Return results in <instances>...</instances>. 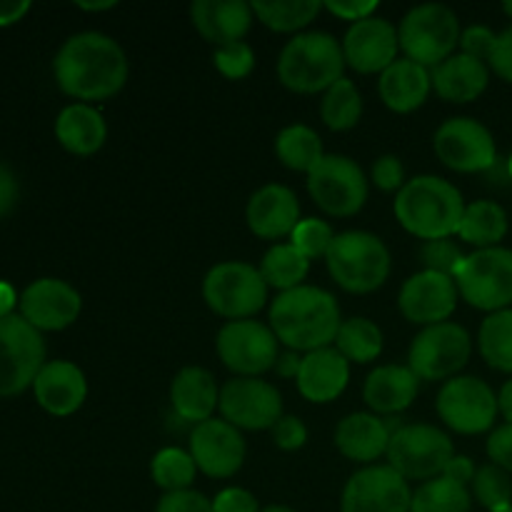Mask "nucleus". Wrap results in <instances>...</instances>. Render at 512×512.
Wrapping results in <instances>:
<instances>
[{"mask_svg":"<svg viewBox=\"0 0 512 512\" xmlns=\"http://www.w3.org/2000/svg\"><path fill=\"white\" fill-rule=\"evenodd\" d=\"M508 173H510V178H512V155H510V160H508Z\"/></svg>","mask_w":512,"mask_h":512,"instance_id":"nucleus-62","label":"nucleus"},{"mask_svg":"<svg viewBox=\"0 0 512 512\" xmlns=\"http://www.w3.org/2000/svg\"><path fill=\"white\" fill-rule=\"evenodd\" d=\"M45 365V343L23 315L0 318V398L23 393Z\"/></svg>","mask_w":512,"mask_h":512,"instance_id":"nucleus-11","label":"nucleus"},{"mask_svg":"<svg viewBox=\"0 0 512 512\" xmlns=\"http://www.w3.org/2000/svg\"><path fill=\"white\" fill-rule=\"evenodd\" d=\"M218 400L220 390L213 373L198 368V365H188L180 370L170 385V405L185 423L200 425L213 418V413L218 410Z\"/></svg>","mask_w":512,"mask_h":512,"instance_id":"nucleus-27","label":"nucleus"},{"mask_svg":"<svg viewBox=\"0 0 512 512\" xmlns=\"http://www.w3.org/2000/svg\"><path fill=\"white\" fill-rule=\"evenodd\" d=\"M495 512H512V505H510V508H503V510H495Z\"/></svg>","mask_w":512,"mask_h":512,"instance_id":"nucleus-63","label":"nucleus"},{"mask_svg":"<svg viewBox=\"0 0 512 512\" xmlns=\"http://www.w3.org/2000/svg\"><path fill=\"white\" fill-rule=\"evenodd\" d=\"M340 45L348 68L363 75L383 73L398 60V28L390 20L373 15L350 25Z\"/></svg>","mask_w":512,"mask_h":512,"instance_id":"nucleus-20","label":"nucleus"},{"mask_svg":"<svg viewBox=\"0 0 512 512\" xmlns=\"http://www.w3.org/2000/svg\"><path fill=\"white\" fill-rule=\"evenodd\" d=\"M360 115H363V98L353 80L340 78L338 83L325 90L323 103H320V118L330 130L343 133V130L355 128L360 123Z\"/></svg>","mask_w":512,"mask_h":512,"instance_id":"nucleus-39","label":"nucleus"},{"mask_svg":"<svg viewBox=\"0 0 512 512\" xmlns=\"http://www.w3.org/2000/svg\"><path fill=\"white\" fill-rule=\"evenodd\" d=\"M470 495L483 505L485 510L495 512L510 508L512 505V483L510 473H505L498 465L488 463L478 468L473 483H470Z\"/></svg>","mask_w":512,"mask_h":512,"instance_id":"nucleus-41","label":"nucleus"},{"mask_svg":"<svg viewBox=\"0 0 512 512\" xmlns=\"http://www.w3.org/2000/svg\"><path fill=\"white\" fill-rule=\"evenodd\" d=\"M473 353L470 333L458 323H438L423 328L415 335L408 353V368L418 375V380L438 383L458 378L460 370L468 365Z\"/></svg>","mask_w":512,"mask_h":512,"instance_id":"nucleus-10","label":"nucleus"},{"mask_svg":"<svg viewBox=\"0 0 512 512\" xmlns=\"http://www.w3.org/2000/svg\"><path fill=\"white\" fill-rule=\"evenodd\" d=\"M300 365H303V355L295 353V350H285V353H280L278 360H275V370H278L280 378L285 380L290 378L298 380Z\"/></svg>","mask_w":512,"mask_h":512,"instance_id":"nucleus-56","label":"nucleus"},{"mask_svg":"<svg viewBox=\"0 0 512 512\" xmlns=\"http://www.w3.org/2000/svg\"><path fill=\"white\" fill-rule=\"evenodd\" d=\"M470 508H473L470 490L445 475L420 485L410 500V512H470Z\"/></svg>","mask_w":512,"mask_h":512,"instance_id":"nucleus-37","label":"nucleus"},{"mask_svg":"<svg viewBox=\"0 0 512 512\" xmlns=\"http://www.w3.org/2000/svg\"><path fill=\"white\" fill-rule=\"evenodd\" d=\"M433 90L448 103H470L485 93L490 83L488 63L465 53L450 55L445 63L433 68Z\"/></svg>","mask_w":512,"mask_h":512,"instance_id":"nucleus-30","label":"nucleus"},{"mask_svg":"<svg viewBox=\"0 0 512 512\" xmlns=\"http://www.w3.org/2000/svg\"><path fill=\"white\" fill-rule=\"evenodd\" d=\"M80 293L58 278H40L20 295V315L35 330H63L78 320Z\"/></svg>","mask_w":512,"mask_h":512,"instance_id":"nucleus-21","label":"nucleus"},{"mask_svg":"<svg viewBox=\"0 0 512 512\" xmlns=\"http://www.w3.org/2000/svg\"><path fill=\"white\" fill-rule=\"evenodd\" d=\"M335 348L348 363L368 365L383 353V330L368 318L343 320L335 338Z\"/></svg>","mask_w":512,"mask_h":512,"instance_id":"nucleus-36","label":"nucleus"},{"mask_svg":"<svg viewBox=\"0 0 512 512\" xmlns=\"http://www.w3.org/2000/svg\"><path fill=\"white\" fill-rule=\"evenodd\" d=\"M78 8H83V10H110V8H115V3H113V0H108V3H78Z\"/></svg>","mask_w":512,"mask_h":512,"instance_id":"nucleus-59","label":"nucleus"},{"mask_svg":"<svg viewBox=\"0 0 512 512\" xmlns=\"http://www.w3.org/2000/svg\"><path fill=\"white\" fill-rule=\"evenodd\" d=\"M418 375L408 365H380L368 375L363 400L375 415L403 413L418 395Z\"/></svg>","mask_w":512,"mask_h":512,"instance_id":"nucleus-28","label":"nucleus"},{"mask_svg":"<svg viewBox=\"0 0 512 512\" xmlns=\"http://www.w3.org/2000/svg\"><path fill=\"white\" fill-rule=\"evenodd\" d=\"M195 473H198V465H195L193 455L180 448H163L160 453H155L153 463H150L153 483L163 488L165 493L190 490Z\"/></svg>","mask_w":512,"mask_h":512,"instance_id":"nucleus-40","label":"nucleus"},{"mask_svg":"<svg viewBox=\"0 0 512 512\" xmlns=\"http://www.w3.org/2000/svg\"><path fill=\"white\" fill-rule=\"evenodd\" d=\"M390 428L375 413H350L335 428V448L340 455L360 465H373L380 455H388Z\"/></svg>","mask_w":512,"mask_h":512,"instance_id":"nucleus-26","label":"nucleus"},{"mask_svg":"<svg viewBox=\"0 0 512 512\" xmlns=\"http://www.w3.org/2000/svg\"><path fill=\"white\" fill-rule=\"evenodd\" d=\"M475 473H478V468H475L473 460H470L468 455H453V460H450V463L445 465V470H443L445 478L455 480V483L465 485V488L473 483Z\"/></svg>","mask_w":512,"mask_h":512,"instance_id":"nucleus-54","label":"nucleus"},{"mask_svg":"<svg viewBox=\"0 0 512 512\" xmlns=\"http://www.w3.org/2000/svg\"><path fill=\"white\" fill-rule=\"evenodd\" d=\"M275 153L278 160L290 170L308 175L320 160L325 158L323 153V140L308 125H288L278 133L275 138Z\"/></svg>","mask_w":512,"mask_h":512,"instance_id":"nucleus-34","label":"nucleus"},{"mask_svg":"<svg viewBox=\"0 0 512 512\" xmlns=\"http://www.w3.org/2000/svg\"><path fill=\"white\" fill-rule=\"evenodd\" d=\"M458 298V285L453 278L433 270H420L410 275L400 288L398 308L405 320L430 328V325L448 323L458 308Z\"/></svg>","mask_w":512,"mask_h":512,"instance_id":"nucleus-18","label":"nucleus"},{"mask_svg":"<svg viewBox=\"0 0 512 512\" xmlns=\"http://www.w3.org/2000/svg\"><path fill=\"white\" fill-rule=\"evenodd\" d=\"M488 458L493 465L503 468L505 473H512V425L505 423L495 428L488 438Z\"/></svg>","mask_w":512,"mask_h":512,"instance_id":"nucleus-50","label":"nucleus"},{"mask_svg":"<svg viewBox=\"0 0 512 512\" xmlns=\"http://www.w3.org/2000/svg\"><path fill=\"white\" fill-rule=\"evenodd\" d=\"M55 138L68 153L93 155L108 140V125L98 108L88 103H73L60 110L55 120Z\"/></svg>","mask_w":512,"mask_h":512,"instance_id":"nucleus-31","label":"nucleus"},{"mask_svg":"<svg viewBox=\"0 0 512 512\" xmlns=\"http://www.w3.org/2000/svg\"><path fill=\"white\" fill-rule=\"evenodd\" d=\"M55 80L75 100H108L128 80V58L118 40L85 30L63 43L55 55Z\"/></svg>","mask_w":512,"mask_h":512,"instance_id":"nucleus-1","label":"nucleus"},{"mask_svg":"<svg viewBox=\"0 0 512 512\" xmlns=\"http://www.w3.org/2000/svg\"><path fill=\"white\" fill-rule=\"evenodd\" d=\"M460 20L448 5L425 3L410 10L398 28L400 50L405 58L423 68H438L440 63L455 55L460 45Z\"/></svg>","mask_w":512,"mask_h":512,"instance_id":"nucleus-6","label":"nucleus"},{"mask_svg":"<svg viewBox=\"0 0 512 512\" xmlns=\"http://www.w3.org/2000/svg\"><path fill=\"white\" fill-rule=\"evenodd\" d=\"M435 155L458 173H483L498 160L493 133L475 118H450L435 133Z\"/></svg>","mask_w":512,"mask_h":512,"instance_id":"nucleus-16","label":"nucleus"},{"mask_svg":"<svg viewBox=\"0 0 512 512\" xmlns=\"http://www.w3.org/2000/svg\"><path fill=\"white\" fill-rule=\"evenodd\" d=\"M268 283L260 275V268L228 260L208 270L203 280V298L215 315L233 320H250L268 303Z\"/></svg>","mask_w":512,"mask_h":512,"instance_id":"nucleus-7","label":"nucleus"},{"mask_svg":"<svg viewBox=\"0 0 512 512\" xmlns=\"http://www.w3.org/2000/svg\"><path fill=\"white\" fill-rule=\"evenodd\" d=\"M498 410H500V415H503V418L512 425V380H508V383L503 385V390H500Z\"/></svg>","mask_w":512,"mask_h":512,"instance_id":"nucleus-57","label":"nucleus"},{"mask_svg":"<svg viewBox=\"0 0 512 512\" xmlns=\"http://www.w3.org/2000/svg\"><path fill=\"white\" fill-rule=\"evenodd\" d=\"M333 240H335L333 228H330L325 220H318V218L300 220L298 228H295L293 235H290V243H293L308 260L325 258L330 245H333Z\"/></svg>","mask_w":512,"mask_h":512,"instance_id":"nucleus-42","label":"nucleus"},{"mask_svg":"<svg viewBox=\"0 0 512 512\" xmlns=\"http://www.w3.org/2000/svg\"><path fill=\"white\" fill-rule=\"evenodd\" d=\"M408 480L390 465H365L345 483L340 512H410Z\"/></svg>","mask_w":512,"mask_h":512,"instance_id":"nucleus-17","label":"nucleus"},{"mask_svg":"<svg viewBox=\"0 0 512 512\" xmlns=\"http://www.w3.org/2000/svg\"><path fill=\"white\" fill-rule=\"evenodd\" d=\"M245 218H248V228L253 230V235L263 240H278L285 238V235H293V230L300 223L298 195L285 188V185H263V188L250 195Z\"/></svg>","mask_w":512,"mask_h":512,"instance_id":"nucleus-22","label":"nucleus"},{"mask_svg":"<svg viewBox=\"0 0 512 512\" xmlns=\"http://www.w3.org/2000/svg\"><path fill=\"white\" fill-rule=\"evenodd\" d=\"M190 455L203 475L215 480L233 478L245 460V440L235 425L223 418H210L190 433Z\"/></svg>","mask_w":512,"mask_h":512,"instance_id":"nucleus-19","label":"nucleus"},{"mask_svg":"<svg viewBox=\"0 0 512 512\" xmlns=\"http://www.w3.org/2000/svg\"><path fill=\"white\" fill-rule=\"evenodd\" d=\"M340 305L333 293L315 285L280 293L270 305V330L278 343H283L295 353H313V350L330 348L338 338Z\"/></svg>","mask_w":512,"mask_h":512,"instance_id":"nucleus-2","label":"nucleus"},{"mask_svg":"<svg viewBox=\"0 0 512 512\" xmlns=\"http://www.w3.org/2000/svg\"><path fill=\"white\" fill-rule=\"evenodd\" d=\"M15 203H18V180L8 165L0 163V218H5Z\"/></svg>","mask_w":512,"mask_h":512,"instance_id":"nucleus-53","label":"nucleus"},{"mask_svg":"<svg viewBox=\"0 0 512 512\" xmlns=\"http://www.w3.org/2000/svg\"><path fill=\"white\" fill-rule=\"evenodd\" d=\"M373 183L385 193H393L405 185V168L398 155H380L373 165Z\"/></svg>","mask_w":512,"mask_h":512,"instance_id":"nucleus-47","label":"nucleus"},{"mask_svg":"<svg viewBox=\"0 0 512 512\" xmlns=\"http://www.w3.org/2000/svg\"><path fill=\"white\" fill-rule=\"evenodd\" d=\"M215 68L230 80H243L253 73L255 68V53L245 40L240 43L223 45V48L215 50Z\"/></svg>","mask_w":512,"mask_h":512,"instance_id":"nucleus-44","label":"nucleus"},{"mask_svg":"<svg viewBox=\"0 0 512 512\" xmlns=\"http://www.w3.org/2000/svg\"><path fill=\"white\" fill-rule=\"evenodd\" d=\"M323 8H328L330 13L338 15L340 20L360 23V20L373 18V15L378 13V0H368V3H363V0H328Z\"/></svg>","mask_w":512,"mask_h":512,"instance_id":"nucleus-51","label":"nucleus"},{"mask_svg":"<svg viewBox=\"0 0 512 512\" xmlns=\"http://www.w3.org/2000/svg\"><path fill=\"white\" fill-rule=\"evenodd\" d=\"M505 235H508V213L503 205L493 203V200H475V203L465 205L458 228V238L463 243L475 245L478 250L498 248Z\"/></svg>","mask_w":512,"mask_h":512,"instance_id":"nucleus-32","label":"nucleus"},{"mask_svg":"<svg viewBox=\"0 0 512 512\" xmlns=\"http://www.w3.org/2000/svg\"><path fill=\"white\" fill-rule=\"evenodd\" d=\"M218 410L238 430H273L283 418V398L268 380L233 378L220 388Z\"/></svg>","mask_w":512,"mask_h":512,"instance_id":"nucleus-15","label":"nucleus"},{"mask_svg":"<svg viewBox=\"0 0 512 512\" xmlns=\"http://www.w3.org/2000/svg\"><path fill=\"white\" fill-rule=\"evenodd\" d=\"M343 45L330 33H298L278 58V80L300 95L325 93L343 78Z\"/></svg>","mask_w":512,"mask_h":512,"instance_id":"nucleus-4","label":"nucleus"},{"mask_svg":"<svg viewBox=\"0 0 512 512\" xmlns=\"http://www.w3.org/2000/svg\"><path fill=\"white\" fill-rule=\"evenodd\" d=\"M503 10L512 18V0H508V3H503Z\"/></svg>","mask_w":512,"mask_h":512,"instance_id":"nucleus-61","label":"nucleus"},{"mask_svg":"<svg viewBox=\"0 0 512 512\" xmlns=\"http://www.w3.org/2000/svg\"><path fill=\"white\" fill-rule=\"evenodd\" d=\"M488 65L493 68V73H498V78H503L505 83H512V25L498 35Z\"/></svg>","mask_w":512,"mask_h":512,"instance_id":"nucleus-52","label":"nucleus"},{"mask_svg":"<svg viewBox=\"0 0 512 512\" xmlns=\"http://www.w3.org/2000/svg\"><path fill=\"white\" fill-rule=\"evenodd\" d=\"M30 10L28 0H0V28L13 25L23 20V15Z\"/></svg>","mask_w":512,"mask_h":512,"instance_id":"nucleus-55","label":"nucleus"},{"mask_svg":"<svg viewBox=\"0 0 512 512\" xmlns=\"http://www.w3.org/2000/svg\"><path fill=\"white\" fill-rule=\"evenodd\" d=\"M308 193L323 213L350 218L368 200V178L348 155H325L308 173Z\"/></svg>","mask_w":512,"mask_h":512,"instance_id":"nucleus-12","label":"nucleus"},{"mask_svg":"<svg viewBox=\"0 0 512 512\" xmlns=\"http://www.w3.org/2000/svg\"><path fill=\"white\" fill-rule=\"evenodd\" d=\"M155 512H213V500L198 490H178V493H165Z\"/></svg>","mask_w":512,"mask_h":512,"instance_id":"nucleus-46","label":"nucleus"},{"mask_svg":"<svg viewBox=\"0 0 512 512\" xmlns=\"http://www.w3.org/2000/svg\"><path fill=\"white\" fill-rule=\"evenodd\" d=\"M250 5L255 18L275 33H298L323 10V3L318 0H255Z\"/></svg>","mask_w":512,"mask_h":512,"instance_id":"nucleus-35","label":"nucleus"},{"mask_svg":"<svg viewBox=\"0 0 512 512\" xmlns=\"http://www.w3.org/2000/svg\"><path fill=\"white\" fill-rule=\"evenodd\" d=\"M33 390L45 413L65 418L83 408L88 398V380L83 370L70 360H50L35 378Z\"/></svg>","mask_w":512,"mask_h":512,"instance_id":"nucleus-23","label":"nucleus"},{"mask_svg":"<svg viewBox=\"0 0 512 512\" xmlns=\"http://www.w3.org/2000/svg\"><path fill=\"white\" fill-rule=\"evenodd\" d=\"M13 305H15L13 290H10V285L0 283V318H5V315H13Z\"/></svg>","mask_w":512,"mask_h":512,"instance_id":"nucleus-58","label":"nucleus"},{"mask_svg":"<svg viewBox=\"0 0 512 512\" xmlns=\"http://www.w3.org/2000/svg\"><path fill=\"white\" fill-rule=\"evenodd\" d=\"M478 348L485 363L500 373H512V310H498L483 320Z\"/></svg>","mask_w":512,"mask_h":512,"instance_id":"nucleus-38","label":"nucleus"},{"mask_svg":"<svg viewBox=\"0 0 512 512\" xmlns=\"http://www.w3.org/2000/svg\"><path fill=\"white\" fill-rule=\"evenodd\" d=\"M218 358L235 378H258L275 368L278 360V338L270 325L258 320H233L218 330L215 338Z\"/></svg>","mask_w":512,"mask_h":512,"instance_id":"nucleus-14","label":"nucleus"},{"mask_svg":"<svg viewBox=\"0 0 512 512\" xmlns=\"http://www.w3.org/2000/svg\"><path fill=\"white\" fill-rule=\"evenodd\" d=\"M453 455V440L435 425H403L390 435L388 465L398 470L405 480L428 483V480L440 478Z\"/></svg>","mask_w":512,"mask_h":512,"instance_id":"nucleus-9","label":"nucleus"},{"mask_svg":"<svg viewBox=\"0 0 512 512\" xmlns=\"http://www.w3.org/2000/svg\"><path fill=\"white\" fill-rule=\"evenodd\" d=\"M495 40H498V35L493 30L485 28V25H473V28L463 30V35H460V53L488 63L490 55H493Z\"/></svg>","mask_w":512,"mask_h":512,"instance_id":"nucleus-45","label":"nucleus"},{"mask_svg":"<svg viewBox=\"0 0 512 512\" xmlns=\"http://www.w3.org/2000/svg\"><path fill=\"white\" fill-rule=\"evenodd\" d=\"M463 258L465 253L460 250V245L453 243L450 238L428 240V243H423V248H420V260H423L425 270L448 275V278H453L458 265L463 263Z\"/></svg>","mask_w":512,"mask_h":512,"instance_id":"nucleus-43","label":"nucleus"},{"mask_svg":"<svg viewBox=\"0 0 512 512\" xmlns=\"http://www.w3.org/2000/svg\"><path fill=\"white\" fill-rule=\"evenodd\" d=\"M325 263L340 288L355 295H368L388 280L390 250L378 235L365 233V230H348V233L335 235Z\"/></svg>","mask_w":512,"mask_h":512,"instance_id":"nucleus-5","label":"nucleus"},{"mask_svg":"<svg viewBox=\"0 0 512 512\" xmlns=\"http://www.w3.org/2000/svg\"><path fill=\"white\" fill-rule=\"evenodd\" d=\"M430 90H433L430 70L408 58L395 60L388 70L380 73L378 80L380 100L393 113H413V110H418L428 100Z\"/></svg>","mask_w":512,"mask_h":512,"instance_id":"nucleus-29","label":"nucleus"},{"mask_svg":"<svg viewBox=\"0 0 512 512\" xmlns=\"http://www.w3.org/2000/svg\"><path fill=\"white\" fill-rule=\"evenodd\" d=\"M190 20L200 38L223 48L248 35L255 13L245 0H195L190 5Z\"/></svg>","mask_w":512,"mask_h":512,"instance_id":"nucleus-24","label":"nucleus"},{"mask_svg":"<svg viewBox=\"0 0 512 512\" xmlns=\"http://www.w3.org/2000/svg\"><path fill=\"white\" fill-rule=\"evenodd\" d=\"M453 280L460 298L473 308L488 313L508 310L512 305V250L498 245L465 255Z\"/></svg>","mask_w":512,"mask_h":512,"instance_id":"nucleus-8","label":"nucleus"},{"mask_svg":"<svg viewBox=\"0 0 512 512\" xmlns=\"http://www.w3.org/2000/svg\"><path fill=\"white\" fill-rule=\"evenodd\" d=\"M350 363L338 353V348H320L303 355L298 373V390L308 403H333L348 388Z\"/></svg>","mask_w":512,"mask_h":512,"instance_id":"nucleus-25","label":"nucleus"},{"mask_svg":"<svg viewBox=\"0 0 512 512\" xmlns=\"http://www.w3.org/2000/svg\"><path fill=\"white\" fill-rule=\"evenodd\" d=\"M435 408L440 420L460 435L485 433L493 428L500 413L498 395L485 380L473 375H458L443 383Z\"/></svg>","mask_w":512,"mask_h":512,"instance_id":"nucleus-13","label":"nucleus"},{"mask_svg":"<svg viewBox=\"0 0 512 512\" xmlns=\"http://www.w3.org/2000/svg\"><path fill=\"white\" fill-rule=\"evenodd\" d=\"M213 512H260V505L250 490L225 488L215 495Z\"/></svg>","mask_w":512,"mask_h":512,"instance_id":"nucleus-49","label":"nucleus"},{"mask_svg":"<svg viewBox=\"0 0 512 512\" xmlns=\"http://www.w3.org/2000/svg\"><path fill=\"white\" fill-rule=\"evenodd\" d=\"M310 273V260L295 248L293 243H278L263 255L260 260V275L268 283V288L288 293L303 285Z\"/></svg>","mask_w":512,"mask_h":512,"instance_id":"nucleus-33","label":"nucleus"},{"mask_svg":"<svg viewBox=\"0 0 512 512\" xmlns=\"http://www.w3.org/2000/svg\"><path fill=\"white\" fill-rule=\"evenodd\" d=\"M273 440L283 450H300L308 443V428L295 415H283L273 428Z\"/></svg>","mask_w":512,"mask_h":512,"instance_id":"nucleus-48","label":"nucleus"},{"mask_svg":"<svg viewBox=\"0 0 512 512\" xmlns=\"http://www.w3.org/2000/svg\"><path fill=\"white\" fill-rule=\"evenodd\" d=\"M260 512H295L293 508H285V505H270V508L260 510Z\"/></svg>","mask_w":512,"mask_h":512,"instance_id":"nucleus-60","label":"nucleus"},{"mask_svg":"<svg viewBox=\"0 0 512 512\" xmlns=\"http://www.w3.org/2000/svg\"><path fill=\"white\" fill-rule=\"evenodd\" d=\"M395 218L420 240H443L458 235L465 213L463 193L438 175H418L400 188L393 203Z\"/></svg>","mask_w":512,"mask_h":512,"instance_id":"nucleus-3","label":"nucleus"}]
</instances>
